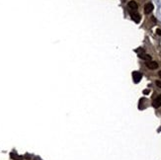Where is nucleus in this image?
Here are the masks:
<instances>
[{
    "instance_id": "1",
    "label": "nucleus",
    "mask_w": 161,
    "mask_h": 160,
    "mask_svg": "<svg viewBox=\"0 0 161 160\" xmlns=\"http://www.w3.org/2000/svg\"><path fill=\"white\" fill-rule=\"evenodd\" d=\"M146 67L151 69V70H154V69H157L158 68V63L156 61H147L146 62Z\"/></svg>"
},
{
    "instance_id": "5",
    "label": "nucleus",
    "mask_w": 161,
    "mask_h": 160,
    "mask_svg": "<svg viewBox=\"0 0 161 160\" xmlns=\"http://www.w3.org/2000/svg\"><path fill=\"white\" fill-rule=\"evenodd\" d=\"M127 6H129V8L130 9H131L132 11H135L137 10V8H138V5H137V3L135 2V1H134V0H131V1H130L129 2V4H127Z\"/></svg>"
},
{
    "instance_id": "2",
    "label": "nucleus",
    "mask_w": 161,
    "mask_h": 160,
    "mask_svg": "<svg viewBox=\"0 0 161 160\" xmlns=\"http://www.w3.org/2000/svg\"><path fill=\"white\" fill-rule=\"evenodd\" d=\"M132 77H134L135 83H138V82L140 81V79H141L142 74H141L140 72H138V71H135V72L132 73Z\"/></svg>"
},
{
    "instance_id": "7",
    "label": "nucleus",
    "mask_w": 161,
    "mask_h": 160,
    "mask_svg": "<svg viewBox=\"0 0 161 160\" xmlns=\"http://www.w3.org/2000/svg\"><path fill=\"white\" fill-rule=\"evenodd\" d=\"M139 57L144 59V60H151V56L149 54H144V53H141L139 54Z\"/></svg>"
},
{
    "instance_id": "6",
    "label": "nucleus",
    "mask_w": 161,
    "mask_h": 160,
    "mask_svg": "<svg viewBox=\"0 0 161 160\" xmlns=\"http://www.w3.org/2000/svg\"><path fill=\"white\" fill-rule=\"evenodd\" d=\"M131 19L134 20L135 23H139L140 22V15L138 14V13H136V12H131Z\"/></svg>"
},
{
    "instance_id": "11",
    "label": "nucleus",
    "mask_w": 161,
    "mask_h": 160,
    "mask_svg": "<svg viewBox=\"0 0 161 160\" xmlns=\"http://www.w3.org/2000/svg\"><path fill=\"white\" fill-rule=\"evenodd\" d=\"M158 75H159V77H160V78H161V70L159 71V72H158Z\"/></svg>"
},
{
    "instance_id": "10",
    "label": "nucleus",
    "mask_w": 161,
    "mask_h": 160,
    "mask_svg": "<svg viewBox=\"0 0 161 160\" xmlns=\"http://www.w3.org/2000/svg\"><path fill=\"white\" fill-rule=\"evenodd\" d=\"M143 94H144V95L149 94V90H143Z\"/></svg>"
},
{
    "instance_id": "3",
    "label": "nucleus",
    "mask_w": 161,
    "mask_h": 160,
    "mask_svg": "<svg viewBox=\"0 0 161 160\" xmlns=\"http://www.w3.org/2000/svg\"><path fill=\"white\" fill-rule=\"evenodd\" d=\"M153 4L152 3H147V4H145L144 5V13L145 14H149V13H151L152 12V10H153Z\"/></svg>"
},
{
    "instance_id": "8",
    "label": "nucleus",
    "mask_w": 161,
    "mask_h": 160,
    "mask_svg": "<svg viewBox=\"0 0 161 160\" xmlns=\"http://www.w3.org/2000/svg\"><path fill=\"white\" fill-rule=\"evenodd\" d=\"M155 84H156L158 86V88H160L161 89V81L160 80H156V82H155Z\"/></svg>"
},
{
    "instance_id": "12",
    "label": "nucleus",
    "mask_w": 161,
    "mask_h": 160,
    "mask_svg": "<svg viewBox=\"0 0 161 160\" xmlns=\"http://www.w3.org/2000/svg\"><path fill=\"white\" fill-rule=\"evenodd\" d=\"M16 160H23V159H21V158H19V157H18V158L16 159Z\"/></svg>"
},
{
    "instance_id": "9",
    "label": "nucleus",
    "mask_w": 161,
    "mask_h": 160,
    "mask_svg": "<svg viewBox=\"0 0 161 160\" xmlns=\"http://www.w3.org/2000/svg\"><path fill=\"white\" fill-rule=\"evenodd\" d=\"M156 34L159 35V36H161V30H160V29H157V30H156Z\"/></svg>"
},
{
    "instance_id": "4",
    "label": "nucleus",
    "mask_w": 161,
    "mask_h": 160,
    "mask_svg": "<svg viewBox=\"0 0 161 160\" xmlns=\"http://www.w3.org/2000/svg\"><path fill=\"white\" fill-rule=\"evenodd\" d=\"M152 106L154 108H159L161 106V95L157 96L156 98L154 99L153 102H152Z\"/></svg>"
}]
</instances>
